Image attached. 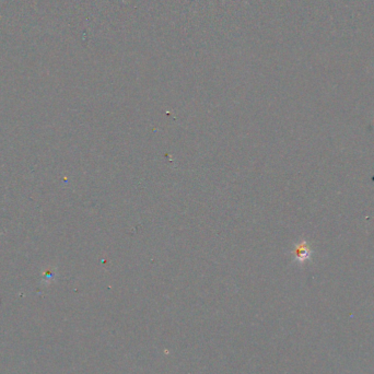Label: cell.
<instances>
[{
  "label": "cell",
  "mask_w": 374,
  "mask_h": 374,
  "mask_svg": "<svg viewBox=\"0 0 374 374\" xmlns=\"http://www.w3.org/2000/svg\"><path fill=\"white\" fill-rule=\"evenodd\" d=\"M292 255L297 262L304 263L309 261L312 256V251H311V247L306 241H302V242L298 243L295 246V249L292 251Z\"/></svg>",
  "instance_id": "obj_1"
}]
</instances>
